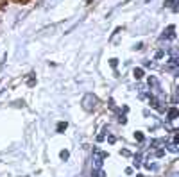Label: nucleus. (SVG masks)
<instances>
[{"label":"nucleus","mask_w":179,"mask_h":177,"mask_svg":"<svg viewBox=\"0 0 179 177\" xmlns=\"http://www.w3.org/2000/svg\"><path fill=\"white\" fill-rule=\"evenodd\" d=\"M91 175H93V177H104V172H102V170H93Z\"/></svg>","instance_id":"20e7f679"},{"label":"nucleus","mask_w":179,"mask_h":177,"mask_svg":"<svg viewBox=\"0 0 179 177\" xmlns=\"http://www.w3.org/2000/svg\"><path fill=\"white\" fill-rule=\"evenodd\" d=\"M134 138H136L138 141H143V134H142V132H134Z\"/></svg>","instance_id":"423d86ee"},{"label":"nucleus","mask_w":179,"mask_h":177,"mask_svg":"<svg viewBox=\"0 0 179 177\" xmlns=\"http://www.w3.org/2000/svg\"><path fill=\"white\" fill-rule=\"evenodd\" d=\"M68 156H70L68 150H63V152H61V158H63V159H68Z\"/></svg>","instance_id":"0eeeda50"},{"label":"nucleus","mask_w":179,"mask_h":177,"mask_svg":"<svg viewBox=\"0 0 179 177\" xmlns=\"http://www.w3.org/2000/svg\"><path fill=\"white\" fill-rule=\"evenodd\" d=\"M63 129H66V124H65V122H59V124H57V132H61Z\"/></svg>","instance_id":"39448f33"},{"label":"nucleus","mask_w":179,"mask_h":177,"mask_svg":"<svg viewBox=\"0 0 179 177\" xmlns=\"http://www.w3.org/2000/svg\"><path fill=\"white\" fill-rule=\"evenodd\" d=\"M174 31H176V27H174V25H168V29H167V34H163V38H168V39H174V38H176V34H174Z\"/></svg>","instance_id":"f257e3e1"},{"label":"nucleus","mask_w":179,"mask_h":177,"mask_svg":"<svg viewBox=\"0 0 179 177\" xmlns=\"http://www.w3.org/2000/svg\"><path fill=\"white\" fill-rule=\"evenodd\" d=\"M167 116H168V120H176V116H177V109H176V107H170Z\"/></svg>","instance_id":"f03ea898"},{"label":"nucleus","mask_w":179,"mask_h":177,"mask_svg":"<svg viewBox=\"0 0 179 177\" xmlns=\"http://www.w3.org/2000/svg\"><path fill=\"white\" fill-rule=\"evenodd\" d=\"M132 75H134V79H142L143 77V70H142V68H134Z\"/></svg>","instance_id":"7ed1b4c3"}]
</instances>
